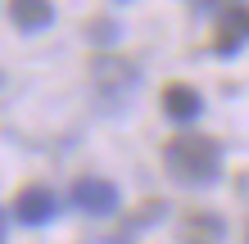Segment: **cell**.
Here are the masks:
<instances>
[{
	"label": "cell",
	"instance_id": "6",
	"mask_svg": "<svg viewBox=\"0 0 249 244\" xmlns=\"http://www.w3.org/2000/svg\"><path fill=\"white\" fill-rule=\"evenodd\" d=\"M163 113H168L172 122H195L199 113H204V99H199L195 86L172 81V86H163Z\"/></svg>",
	"mask_w": 249,
	"mask_h": 244
},
{
	"label": "cell",
	"instance_id": "4",
	"mask_svg": "<svg viewBox=\"0 0 249 244\" xmlns=\"http://www.w3.org/2000/svg\"><path fill=\"white\" fill-rule=\"evenodd\" d=\"M72 204L82 212H91V217H109V212H118V190L100 177H82L72 185Z\"/></svg>",
	"mask_w": 249,
	"mask_h": 244
},
{
	"label": "cell",
	"instance_id": "9",
	"mask_svg": "<svg viewBox=\"0 0 249 244\" xmlns=\"http://www.w3.org/2000/svg\"><path fill=\"white\" fill-rule=\"evenodd\" d=\"M190 5H199V9H222V5H236V0H190Z\"/></svg>",
	"mask_w": 249,
	"mask_h": 244
},
{
	"label": "cell",
	"instance_id": "2",
	"mask_svg": "<svg viewBox=\"0 0 249 244\" xmlns=\"http://www.w3.org/2000/svg\"><path fill=\"white\" fill-rule=\"evenodd\" d=\"M136 81H141V68L127 64V59H95L91 64V86L109 104H123V99L136 91Z\"/></svg>",
	"mask_w": 249,
	"mask_h": 244
},
{
	"label": "cell",
	"instance_id": "8",
	"mask_svg": "<svg viewBox=\"0 0 249 244\" xmlns=\"http://www.w3.org/2000/svg\"><path fill=\"white\" fill-rule=\"evenodd\" d=\"M217 240H222V217H213V212H186L181 244H217Z\"/></svg>",
	"mask_w": 249,
	"mask_h": 244
},
{
	"label": "cell",
	"instance_id": "10",
	"mask_svg": "<svg viewBox=\"0 0 249 244\" xmlns=\"http://www.w3.org/2000/svg\"><path fill=\"white\" fill-rule=\"evenodd\" d=\"M0 244H5V231H0Z\"/></svg>",
	"mask_w": 249,
	"mask_h": 244
},
{
	"label": "cell",
	"instance_id": "1",
	"mask_svg": "<svg viewBox=\"0 0 249 244\" xmlns=\"http://www.w3.org/2000/svg\"><path fill=\"white\" fill-rule=\"evenodd\" d=\"M163 163H168V172L181 185H209V181H217V172H222V149H217V140H209V136L186 131V136H172L163 145Z\"/></svg>",
	"mask_w": 249,
	"mask_h": 244
},
{
	"label": "cell",
	"instance_id": "7",
	"mask_svg": "<svg viewBox=\"0 0 249 244\" xmlns=\"http://www.w3.org/2000/svg\"><path fill=\"white\" fill-rule=\"evenodd\" d=\"M9 18H14V27H23V32H41V27H50L54 5L50 0H9Z\"/></svg>",
	"mask_w": 249,
	"mask_h": 244
},
{
	"label": "cell",
	"instance_id": "5",
	"mask_svg": "<svg viewBox=\"0 0 249 244\" xmlns=\"http://www.w3.org/2000/svg\"><path fill=\"white\" fill-rule=\"evenodd\" d=\"M245 41H249V9H245V5H222L213 50H217V54H236Z\"/></svg>",
	"mask_w": 249,
	"mask_h": 244
},
{
	"label": "cell",
	"instance_id": "3",
	"mask_svg": "<svg viewBox=\"0 0 249 244\" xmlns=\"http://www.w3.org/2000/svg\"><path fill=\"white\" fill-rule=\"evenodd\" d=\"M54 212H59V199H54L46 185H23V190L14 195V217L23 226H46Z\"/></svg>",
	"mask_w": 249,
	"mask_h": 244
}]
</instances>
